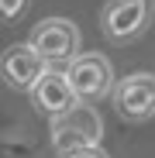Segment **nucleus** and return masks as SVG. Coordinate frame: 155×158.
Masks as SVG:
<instances>
[{
  "label": "nucleus",
  "instance_id": "f257e3e1",
  "mask_svg": "<svg viewBox=\"0 0 155 158\" xmlns=\"http://www.w3.org/2000/svg\"><path fill=\"white\" fill-rule=\"evenodd\" d=\"M48 138H52V148L62 155L69 151H83V148H100L103 141V120L93 107H86V103H76V107L62 117L52 120L48 127Z\"/></svg>",
  "mask_w": 155,
  "mask_h": 158
},
{
  "label": "nucleus",
  "instance_id": "f03ea898",
  "mask_svg": "<svg viewBox=\"0 0 155 158\" xmlns=\"http://www.w3.org/2000/svg\"><path fill=\"white\" fill-rule=\"evenodd\" d=\"M38 55L45 59L48 69L55 65H69L76 55H80V28L69 21V17H45L38 28L31 31V41H28Z\"/></svg>",
  "mask_w": 155,
  "mask_h": 158
},
{
  "label": "nucleus",
  "instance_id": "7ed1b4c3",
  "mask_svg": "<svg viewBox=\"0 0 155 158\" xmlns=\"http://www.w3.org/2000/svg\"><path fill=\"white\" fill-rule=\"evenodd\" d=\"M66 79L69 86L76 93V103H97L103 100L107 93H114V69L110 62L97 55V52H90V55H76L69 65H66Z\"/></svg>",
  "mask_w": 155,
  "mask_h": 158
},
{
  "label": "nucleus",
  "instance_id": "20e7f679",
  "mask_svg": "<svg viewBox=\"0 0 155 158\" xmlns=\"http://www.w3.org/2000/svg\"><path fill=\"white\" fill-rule=\"evenodd\" d=\"M155 17V0H110L100 14V28L110 41H131L145 35V28Z\"/></svg>",
  "mask_w": 155,
  "mask_h": 158
},
{
  "label": "nucleus",
  "instance_id": "39448f33",
  "mask_svg": "<svg viewBox=\"0 0 155 158\" xmlns=\"http://www.w3.org/2000/svg\"><path fill=\"white\" fill-rule=\"evenodd\" d=\"M114 110L127 124L155 117V72H131L114 83Z\"/></svg>",
  "mask_w": 155,
  "mask_h": 158
},
{
  "label": "nucleus",
  "instance_id": "423d86ee",
  "mask_svg": "<svg viewBox=\"0 0 155 158\" xmlns=\"http://www.w3.org/2000/svg\"><path fill=\"white\" fill-rule=\"evenodd\" d=\"M48 72L45 59L24 41V45H11L4 55H0V76L11 89H21V93H31L35 83Z\"/></svg>",
  "mask_w": 155,
  "mask_h": 158
},
{
  "label": "nucleus",
  "instance_id": "0eeeda50",
  "mask_svg": "<svg viewBox=\"0 0 155 158\" xmlns=\"http://www.w3.org/2000/svg\"><path fill=\"white\" fill-rule=\"evenodd\" d=\"M31 100H35V107H38L48 120L69 114V110L76 107V93H72L69 79H66V69H48L38 83H35Z\"/></svg>",
  "mask_w": 155,
  "mask_h": 158
},
{
  "label": "nucleus",
  "instance_id": "6e6552de",
  "mask_svg": "<svg viewBox=\"0 0 155 158\" xmlns=\"http://www.w3.org/2000/svg\"><path fill=\"white\" fill-rule=\"evenodd\" d=\"M28 7V0H0V17L4 21H17Z\"/></svg>",
  "mask_w": 155,
  "mask_h": 158
},
{
  "label": "nucleus",
  "instance_id": "1a4fd4ad",
  "mask_svg": "<svg viewBox=\"0 0 155 158\" xmlns=\"http://www.w3.org/2000/svg\"><path fill=\"white\" fill-rule=\"evenodd\" d=\"M62 158H110V155L103 151V148H83V151H69Z\"/></svg>",
  "mask_w": 155,
  "mask_h": 158
}]
</instances>
